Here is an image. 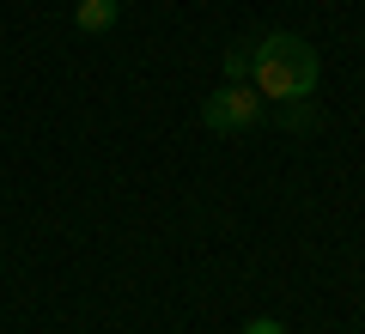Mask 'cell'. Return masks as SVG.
<instances>
[{
  "mask_svg": "<svg viewBox=\"0 0 365 334\" xmlns=\"http://www.w3.org/2000/svg\"><path fill=\"white\" fill-rule=\"evenodd\" d=\"M201 122H207L213 134H250L262 122V98L250 79H225L220 91H207V103H201Z\"/></svg>",
  "mask_w": 365,
  "mask_h": 334,
  "instance_id": "cell-2",
  "label": "cell"
},
{
  "mask_svg": "<svg viewBox=\"0 0 365 334\" xmlns=\"http://www.w3.org/2000/svg\"><path fill=\"white\" fill-rule=\"evenodd\" d=\"M250 85H256L262 98L304 103L317 91V49L299 31H268V37L250 49Z\"/></svg>",
  "mask_w": 365,
  "mask_h": 334,
  "instance_id": "cell-1",
  "label": "cell"
},
{
  "mask_svg": "<svg viewBox=\"0 0 365 334\" xmlns=\"http://www.w3.org/2000/svg\"><path fill=\"white\" fill-rule=\"evenodd\" d=\"M237 334H287V328H280V322H274V316H256V322H244V328H237Z\"/></svg>",
  "mask_w": 365,
  "mask_h": 334,
  "instance_id": "cell-6",
  "label": "cell"
},
{
  "mask_svg": "<svg viewBox=\"0 0 365 334\" xmlns=\"http://www.w3.org/2000/svg\"><path fill=\"white\" fill-rule=\"evenodd\" d=\"M250 49H256V43H232V49H225V79H250Z\"/></svg>",
  "mask_w": 365,
  "mask_h": 334,
  "instance_id": "cell-4",
  "label": "cell"
},
{
  "mask_svg": "<svg viewBox=\"0 0 365 334\" xmlns=\"http://www.w3.org/2000/svg\"><path fill=\"white\" fill-rule=\"evenodd\" d=\"M311 122H317L311 103H287V128H311Z\"/></svg>",
  "mask_w": 365,
  "mask_h": 334,
  "instance_id": "cell-5",
  "label": "cell"
},
{
  "mask_svg": "<svg viewBox=\"0 0 365 334\" xmlns=\"http://www.w3.org/2000/svg\"><path fill=\"white\" fill-rule=\"evenodd\" d=\"M116 19H122V0H79L73 6V25L86 31V37H104Z\"/></svg>",
  "mask_w": 365,
  "mask_h": 334,
  "instance_id": "cell-3",
  "label": "cell"
}]
</instances>
